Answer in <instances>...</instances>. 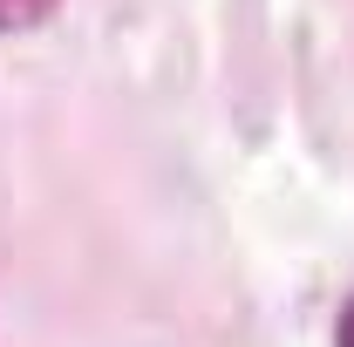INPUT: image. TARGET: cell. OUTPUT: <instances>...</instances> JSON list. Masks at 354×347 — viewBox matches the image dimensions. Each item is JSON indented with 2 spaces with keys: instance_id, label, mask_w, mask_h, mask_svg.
Returning <instances> with one entry per match:
<instances>
[{
  "instance_id": "1",
  "label": "cell",
  "mask_w": 354,
  "mask_h": 347,
  "mask_svg": "<svg viewBox=\"0 0 354 347\" xmlns=\"http://www.w3.org/2000/svg\"><path fill=\"white\" fill-rule=\"evenodd\" d=\"M55 7H62V0H0V35H28V28H41Z\"/></svg>"
}]
</instances>
